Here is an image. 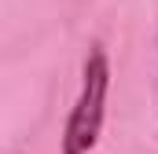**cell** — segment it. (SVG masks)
I'll list each match as a JSON object with an SVG mask.
<instances>
[{
	"label": "cell",
	"mask_w": 158,
	"mask_h": 154,
	"mask_svg": "<svg viewBox=\"0 0 158 154\" xmlns=\"http://www.w3.org/2000/svg\"><path fill=\"white\" fill-rule=\"evenodd\" d=\"M107 92H110V63H107V51L96 44L85 59L81 95L66 121V132H63V154H88L96 147L103 114H107Z\"/></svg>",
	"instance_id": "1"
}]
</instances>
